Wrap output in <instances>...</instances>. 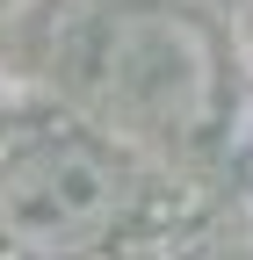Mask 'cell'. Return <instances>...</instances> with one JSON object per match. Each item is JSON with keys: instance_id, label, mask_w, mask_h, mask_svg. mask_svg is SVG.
<instances>
[{"instance_id": "6da1fadb", "label": "cell", "mask_w": 253, "mask_h": 260, "mask_svg": "<svg viewBox=\"0 0 253 260\" xmlns=\"http://www.w3.org/2000/svg\"><path fill=\"white\" fill-rule=\"evenodd\" d=\"M123 167L87 138H37L0 159V246L22 260H73L123 217Z\"/></svg>"}, {"instance_id": "7a4b0ae2", "label": "cell", "mask_w": 253, "mask_h": 260, "mask_svg": "<svg viewBox=\"0 0 253 260\" xmlns=\"http://www.w3.org/2000/svg\"><path fill=\"white\" fill-rule=\"evenodd\" d=\"M109 102L131 109L160 138H196L217 102V58L196 22L181 15H123L102 51Z\"/></svg>"}]
</instances>
